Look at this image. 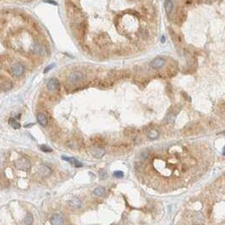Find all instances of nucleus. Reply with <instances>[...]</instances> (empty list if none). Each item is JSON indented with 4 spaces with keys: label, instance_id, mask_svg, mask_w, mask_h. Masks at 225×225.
Returning a JSON list of instances; mask_svg holds the SVG:
<instances>
[{
    "label": "nucleus",
    "instance_id": "nucleus-17",
    "mask_svg": "<svg viewBox=\"0 0 225 225\" xmlns=\"http://www.w3.org/2000/svg\"><path fill=\"white\" fill-rule=\"evenodd\" d=\"M9 124H10L11 127H13L14 129H16V130L20 128V123H19L18 121H16L15 119H10V120H9Z\"/></svg>",
    "mask_w": 225,
    "mask_h": 225
},
{
    "label": "nucleus",
    "instance_id": "nucleus-11",
    "mask_svg": "<svg viewBox=\"0 0 225 225\" xmlns=\"http://www.w3.org/2000/svg\"><path fill=\"white\" fill-rule=\"evenodd\" d=\"M164 9L167 15H171L174 9V3L172 0H166L164 2Z\"/></svg>",
    "mask_w": 225,
    "mask_h": 225
},
{
    "label": "nucleus",
    "instance_id": "nucleus-14",
    "mask_svg": "<svg viewBox=\"0 0 225 225\" xmlns=\"http://www.w3.org/2000/svg\"><path fill=\"white\" fill-rule=\"evenodd\" d=\"M36 119H37L38 123L42 126H47V116L44 114H43V113L38 114L37 116H36Z\"/></svg>",
    "mask_w": 225,
    "mask_h": 225
},
{
    "label": "nucleus",
    "instance_id": "nucleus-20",
    "mask_svg": "<svg viewBox=\"0 0 225 225\" xmlns=\"http://www.w3.org/2000/svg\"><path fill=\"white\" fill-rule=\"evenodd\" d=\"M40 149L42 150V151L43 152H52L53 151V149L51 147H49L47 145H42L40 146Z\"/></svg>",
    "mask_w": 225,
    "mask_h": 225
},
{
    "label": "nucleus",
    "instance_id": "nucleus-5",
    "mask_svg": "<svg viewBox=\"0 0 225 225\" xmlns=\"http://www.w3.org/2000/svg\"><path fill=\"white\" fill-rule=\"evenodd\" d=\"M11 72L12 74L16 76V77H20L24 74L25 72V67L22 64L20 63H16L15 64L12 68H11Z\"/></svg>",
    "mask_w": 225,
    "mask_h": 225
},
{
    "label": "nucleus",
    "instance_id": "nucleus-16",
    "mask_svg": "<svg viewBox=\"0 0 225 225\" xmlns=\"http://www.w3.org/2000/svg\"><path fill=\"white\" fill-rule=\"evenodd\" d=\"M105 189L103 187H97L93 191V193L97 196H103L105 195Z\"/></svg>",
    "mask_w": 225,
    "mask_h": 225
},
{
    "label": "nucleus",
    "instance_id": "nucleus-19",
    "mask_svg": "<svg viewBox=\"0 0 225 225\" xmlns=\"http://www.w3.org/2000/svg\"><path fill=\"white\" fill-rule=\"evenodd\" d=\"M32 223H33V216H32V214L31 213H27L26 214V218H25V224H32Z\"/></svg>",
    "mask_w": 225,
    "mask_h": 225
},
{
    "label": "nucleus",
    "instance_id": "nucleus-12",
    "mask_svg": "<svg viewBox=\"0 0 225 225\" xmlns=\"http://www.w3.org/2000/svg\"><path fill=\"white\" fill-rule=\"evenodd\" d=\"M62 158H63L64 160H65V161H68V162L70 163L71 164L75 165L76 168L82 167V164H81L80 161H78L76 158H74V157H64V156H63Z\"/></svg>",
    "mask_w": 225,
    "mask_h": 225
},
{
    "label": "nucleus",
    "instance_id": "nucleus-10",
    "mask_svg": "<svg viewBox=\"0 0 225 225\" xmlns=\"http://www.w3.org/2000/svg\"><path fill=\"white\" fill-rule=\"evenodd\" d=\"M51 224L54 225H60L64 224V218L60 214H55L51 218Z\"/></svg>",
    "mask_w": 225,
    "mask_h": 225
},
{
    "label": "nucleus",
    "instance_id": "nucleus-13",
    "mask_svg": "<svg viewBox=\"0 0 225 225\" xmlns=\"http://www.w3.org/2000/svg\"><path fill=\"white\" fill-rule=\"evenodd\" d=\"M106 151L105 150L102 149V148H95L94 150H92L91 154L94 157L96 158H101L105 155Z\"/></svg>",
    "mask_w": 225,
    "mask_h": 225
},
{
    "label": "nucleus",
    "instance_id": "nucleus-4",
    "mask_svg": "<svg viewBox=\"0 0 225 225\" xmlns=\"http://www.w3.org/2000/svg\"><path fill=\"white\" fill-rule=\"evenodd\" d=\"M30 50H31V52H33L36 54L45 55L47 53V49L45 47L38 43H34L30 47Z\"/></svg>",
    "mask_w": 225,
    "mask_h": 225
},
{
    "label": "nucleus",
    "instance_id": "nucleus-22",
    "mask_svg": "<svg viewBox=\"0 0 225 225\" xmlns=\"http://www.w3.org/2000/svg\"><path fill=\"white\" fill-rule=\"evenodd\" d=\"M53 67H54V64H50V65H48V66H47V67L46 68L45 70H44V73H47V72H48V71H49L50 70H52V69H53Z\"/></svg>",
    "mask_w": 225,
    "mask_h": 225
},
{
    "label": "nucleus",
    "instance_id": "nucleus-3",
    "mask_svg": "<svg viewBox=\"0 0 225 225\" xmlns=\"http://www.w3.org/2000/svg\"><path fill=\"white\" fill-rule=\"evenodd\" d=\"M68 80L71 84H78V83H80L83 80V75H82V73H80L79 71L72 72L70 75H69Z\"/></svg>",
    "mask_w": 225,
    "mask_h": 225
},
{
    "label": "nucleus",
    "instance_id": "nucleus-1",
    "mask_svg": "<svg viewBox=\"0 0 225 225\" xmlns=\"http://www.w3.org/2000/svg\"><path fill=\"white\" fill-rule=\"evenodd\" d=\"M66 9L69 16H70L74 20H80L83 16L81 9L73 3H68L66 4Z\"/></svg>",
    "mask_w": 225,
    "mask_h": 225
},
{
    "label": "nucleus",
    "instance_id": "nucleus-2",
    "mask_svg": "<svg viewBox=\"0 0 225 225\" xmlns=\"http://www.w3.org/2000/svg\"><path fill=\"white\" fill-rule=\"evenodd\" d=\"M15 168L19 170H22V171H28L31 167V163L28 158H21V159H18L15 163Z\"/></svg>",
    "mask_w": 225,
    "mask_h": 225
},
{
    "label": "nucleus",
    "instance_id": "nucleus-15",
    "mask_svg": "<svg viewBox=\"0 0 225 225\" xmlns=\"http://www.w3.org/2000/svg\"><path fill=\"white\" fill-rule=\"evenodd\" d=\"M70 205L72 207L78 209V208L81 207L82 202H81V201H80L79 198H73V199L70 201Z\"/></svg>",
    "mask_w": 225,
    "mask_h": 225
},
{
    "label": "nucleus",
    "instance_id": "nucleus-7",
    "mask_svg": "<svg viewBox=\"0 0 225 225\" xmlns=\"http://www.w3.org/2000/svg\"><path fill=\"white\" fill-rule=\"evenodd\" d=\"M59 81L58 79L56 78H51L47 83V89L51 91H53L58 90L59 88Z\"/></svg>",
    "mask_w": 225,
    "mask_h": 225
},
{
    "label": "nucleus",
    "instance_id": "nucleus-23",
    "mask_svg": "<svg viewBox=\"0 0 225 225\" xmlns=\"http://www.w3.org/2000/svg\"><path fill=\"white\" fill-rule=\"evenodd\" d=\"M44 2H45V3H50V4H53V5H58L57 2H55V1H53V0H44Z\"/></svg>",
    "mask_w": 225,
    "mask_h": 225
},
{
    "label": "nucleus",
    "instance_id": "nucleus-9",
    "mask_svg": "<svg viewBox=\"0 0 225 225\" xmlns=\"http://www.w3.org/2000/svg\"><path fill=\"white\" fill-rule=\"evenodd\" d=\"M86 29H87V23H86V21L82 20L81 22H80L78 24V30H79L80 36H85Z\"/></svg>",
    "mask_w": 225,
    "mask_h": 225
},
{
    "label": "nucleus",
    "instance_id": "nucleus-6",
    "mask_svg": "<svg viewBox=\"0 0 225 225\" xmlns=\"http://www.w3.org/2000/svg\"><path fill=\"white\" fill-rule=\"evenodd\" d=\"M164 64H165L164 59H163L161 57H157L151 61L150 66L154 70H159L164 65Z\"/></svg>",
    "mask_w": 225,
    "mask_h": 225
},
{
    "label": "nucleus",
    "instance_id": "nucleus-18",
    "mask_svg": "<svg viewBox=\"0 0 225 225\" xmlns=\"http://www.w3.org/2000/svg\"><path fill=\"white\" fill-rule=\"evenodd\" d=\"M158 135H159V133H158V131L156 130H151L148 131V133H147L148 137L151 138V139H156V138H157Z\"/></svg>",
    "mask_w": 225,
    "mask_h": 225
},
{
    "label": "nucleus",
    "instance_id": "nucleus-25",
    "mask_svg": "<svg viewBox=\"0 0 225 225\" xmlns=\"http://www.w3.org/2000/svg\"><path fill=\"white\" fill-rule=\"evenodd\" d=\"M224 154H225V147H224Z\"/></svg>",
    "mask_w": 225,
    "mask_h": 225
},
{
    "label": "nucleus",
    "instance_id": "nucleus-24",
    "mask_svg": "<svg viewBox=\"0 0 225 225\" xmlns=\"http://www.w3.org/2000/svg\"><path fill=\"white\" fill-rule=\"evenodd\" d=\"M164 41H165V38H164V36H163V37H162V43H164Z\"/></svg>",
    "mask_w": 225,
    "mask_h": 225
},
{
    "label": "nucleus",
    "instance_id": "nucleus-8",
    "mask_svg": "<svg viewBox=\"0 0 225 225\" xmlns=\"http://www.w3.org/2000/svg\"><path fill=\"white\" fill-rule=\"evenodd\" d=\"M52 174V169L47 165H42L39 168V174L43 177H48Z\"/></svg>",
    "mask_w": 225,
    "mask_h": 225
},
{
    "label": "nucleus",
    "instance_id": "nucleus-21",
    "mask_svg": "<svg viewBox=\"0 0 225 225\" xmlns=\"http://www.w3.org/2000/svg\"><path fill=\"white\" fill-rule=\"evenodd\" d=\"M114 176L116 177V178H123L124 177V173L122 171H115L114 173Z\"/></svg>",
    "mask_w": 225,
    "mask_h": 225
}]
</instances>
